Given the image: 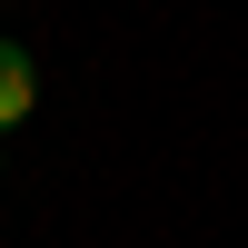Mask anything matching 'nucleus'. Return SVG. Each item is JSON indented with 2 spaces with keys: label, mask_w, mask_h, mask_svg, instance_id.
Returning <instances> with one entry per match:
<instances>
[{
  "label": "nucleus",
  "mask_w": 248,
  "mask_h": 248,
  "mask_svg": "<svg viewBox=\"0 0 248 248\" xmlns=\"http://www.w3.org/2000/svg\"><path fill=\"white\" fill-rule=\"evenodd\" d=\"M30 109H40V60L20 50V40H0V139H10Z\"/></svg>",
  "instance_id": "nucleus-1"
}]
</instances>
